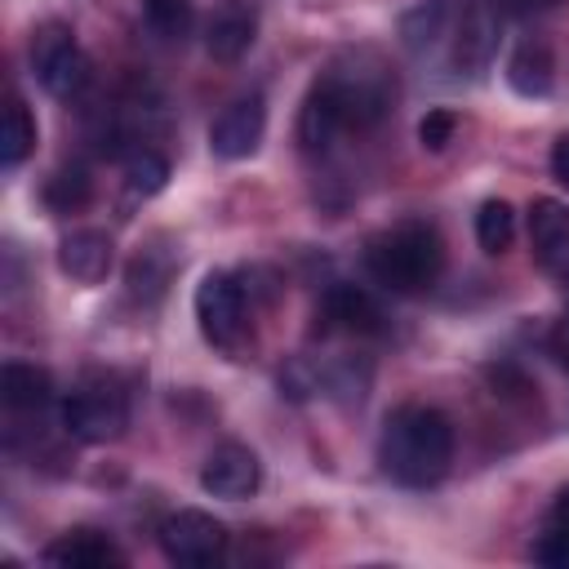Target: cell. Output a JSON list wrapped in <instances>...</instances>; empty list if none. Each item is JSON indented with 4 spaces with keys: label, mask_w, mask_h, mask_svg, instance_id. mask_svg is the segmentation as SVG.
<instances>
[{
    "label": "cell",
    "mask_w": 569,
    "mask_h": 569,
    "mask_svg": "<svg viewBox=\"0 0 569 569\" xmlns=\"http://www.w3.org/2000/svg\"><path fill=\"white\" fill-rule=\"evenodd\" d=\"M40 560L58 569H120L124 551L98 529H67L40 551Z\"/></svg>",
    "instance_id": "obj_13"
},
{
    "label": "cell",
    "mask_w": 569,
    "mask_h": 569,
    "mask_svg": "<svg viewBox=\"0 0 569 569\" xmlns=\"http://www.w3.org/2000/svg\"><path fill=\"white\" fill-rule=\"evenodd\" d=\"M147 31L164 44H182L196 27V0H142Z\"/></svg>",
    "instance_id": "obj_20"
},
{
    "label": "cell",
    "mask_w": 569,
    "mask_h": 569,
    "mask_svg": "<svg viewBox=\"0 0 569 569\" xmlns=\"http://www.w3.org/2000/svg\"><path fill=\"white\" fill-rule=\"evenodd\" d=\"M58 418L67 427V436H76L80 445H107L124 431L129 422V405H124V391L111 382V378H84L76 382L62 405H58Z\"/></svg>",
    "instance_id": "obj_4"
},
{
    "label": "cell",
    "mask_w": 569,
    "mask_h": 569,
    "mask_svg": "<svg viewBox=\"0 0 569 569\" xmlns=\"http://www.w3.org/2000/svg\"><path fill=\"white\" fill-rule=\"evenodd\" d=\"M253 36H258V9L249 0H218L204 18V49L218 62L244 58Z\"/></svg>",
    "instance_id": "obj_11"
},
{
    "label": "cell",
    "mask_w": 569,
    "mask_h": 569,
    "mask_svg": "<svg viewBox=\"0 0 569 569\" xmlns=\"http://www.w3.org/2000/svg\"><path fill=\"white\" fill-rule=\"evenodd\" d=\"M196 325H200L209 347H218L227 356H240L244 351V333H249L244 284H236V276H227V271H209L196 284Z\"/></svg>",
    "instance_id": "obj_5"
},
{
    "label": "cell",
    "mask_w": 569,
    "mask_h": 569,
    "mask_svg": "<svg viewBox=\"0 0 569 569\" xmlns=\"http://www.w3.org/2000/svg\"><path fill=\"white\" fill-rule=\"evenodd\" d=\"M516 240V209L507 200H485L476 209V244L485 253H502Z\"/></svg>",
    "instance_id": "obj_21"
},
{
    "label": "cell",
    "mask_w": 569,
    "mask_h": 569,
    "mask_svg": "<svg viewBox=\"0 0 569 569\" xmlns=\"http://www.w3.org/2000/svg\"><path fill=\"white\" fill-rule=\"evenodd\" d=\"M31 151H36V120H31L27 102L13 93L4 102V120H0V160H4V169H18Z\"/></svg>",
    "instance_id": "obj_19"
},
{
    "label": "cell",
    "mask_w": 569,
    "mask_h": 569,
    "mask_svg": "<svg viewBox=\"0 0 569 569\" xmlns=\"http://www.w3.org/2000/svg\"><path fill=\"white\" fill-rule=\"evenodd\" d=\"M529 249L551 280L569 284V204L556 196H538L529 204Z\"/></svg>",
    "instance_id": "obj_9"
},
{
    "label": "cell",
    "mask_w": 569,
    "mask_h": 569,
    "mask_svg": "<svg viewBox=\"0 0 569 569\" xmlns=\"http://www.w3.org/2000/svg\"><path fill=\"white\" fill-rule=\"evenodd\" d=\"M551 356L569 369V311L556 320V329H551Z\"/></svg>",
    "instance_id": "obj_26"
},
{
    "label": "cell",
    "mask_w": 569,
    "mask_h": 569,
    "mask_svg": "<svg viewBox=\"0 0 569 569\" xmlns=\"http://www.w3.org/2000/svg\"><path fill=\"white\" fill-rule=\"evenodd\" d=\"M378 462L405 489H427L445 480L453 462V422L431 405H400L382 422Z\"/></svg>",
    "instance_id": "obj_2"
},
{
    "label": "cell",
    "mask_w": 569,
    "mask_h": 569,
    "mask_svg": "<svg viewBox=\"0 0 569 569\" xmlns=\"http://www.w3.org/2000/svg\"><path fill=\"white\" fill-rule=\"evenodd\" d=\"M44 200H49V209H58V213L80 209V204L89 200V173H84L80 164L58 169V173L44 182Z\"/></svg>",
    "instance_id": "obj_24"
},
{
    "label": "cell",
    "mask_w": 569,
    "mask_h": 569,
    "mask_svg": "<svg viewBox=\"0 0 569 569\" xmlns=\"http://www.w3.org/2000/svg\"><path fill=\"white\" fill-rule=\"evenodd\" d=\"M551 173H556V178L569 187V133H565V138L551 147Z\"/></svg>",
    "instance_id": "obj_28"
},
{
    "label": "cell",
    "mask_w": 569,
    "mask_h": 569,
    "mask_svg": "<svg viewBox=\"0 0 569 569\" xmlns=\"http://www.w3.org/2000/svg\"><path fill=\"white\" fill-rule=\"evenodd\" d=\"M533 556H538L542 565H551V569H569V489L556 493L551 516H547V529H542Z\"/></svg>",
    "instance_id": "obj_22"
},
{
    "label": "cell",
    "mask_w": 569,
    "mask_h": 569,
    "mask_svg": "<svg viewBox=\"0 0 569 569\" xmlns=\"http://www.w3.org/2000/svg\"><path fill=\"white\" fill-rule=\"evenodd\" d=\"M507 84L520 98H547L556 84V58L547 49V40H520L516 53L507 58Z\"/></svg>",
    "instance_id": "obj_16"
},
{
    "label": "cell",
    "mask_w": 569,
    "mask_h": 569,
    "mask_svg": "<svg viewBox=\"0 0 569 569\" xmlns=\"http://www.w3.org/2000/svg\"><path fill=\"white\" fill-rule=\"evenodd\" d=\"M31 71L44 93L76 98L89 84V53L67 22H40L31 36Z\"/></svg>",
    "instance_id": "obj_6"
},
{
    "label": "cell",
    "mask_w": 569,
    "mask_h": 569,
    "mask_svg": "<svg viewBox=\"0 0 569 569\" xmlns=\"http://www.w3.org/2000/svg\"><path fill=\"white\" fill-rule=\"evenodd\" d=\"M258 485H262V462L249 445H236V440L218 445L200 467V489L213 498H227V502L249 498Z\"/></svg>",
    "instance_id": "obj_10"
},
{
    "label": "cell",
    "mask_w": 569,
    "mask_h": 569,
    "mask_svg": "<svg viewBox=\"0 0 569 569\" xmlns=\"http://www.w3.org/2000/svg\"><path fill=\"white\" fill-rule=\"evenodd\" d=\"M493 53H498V13L493 4L476 0L453 31V67L467 76H480L493 62Z\"/></svg>",
    "instance_id": "obj_14"
},
{
    "label": "cell",
    "mask_w": 569,
    "mask_h": 569,
    "mask_svg": "<svg viewBox=\"0 0 569 569\" xmlns=\"http://www.w3.org/2000/svg\"><path fill=\"white\" fill-rule=\"evenodd\" d=\"M391 98H396L391 67L373 49H347L311 80L302 116H298V142L307 151H325L342 129L378 124Z\"/></svg>",
    "instance_id": "obj_1"
},
{
    "label": "cell",
    "mask_w": 569,
    "mask_h": 569,
    "mask_svg": "<svg viewBox=\"0 0 569 569\" xmlns=\"http://www.w3.org/2000/svg\"><path fill=\"white\" fill-rule=\"evenodd\" d=\"M111 249H116V244H111L107 231L84 227V231L62 236V244H58V267H62L71 280H80V284H98V280L111 271V258H116Z\"/></svg>",
    "instance_id": "obj_15"
},
{
    "label": "cell",
    "mask_w": 569,
    "mask_h": 569,
    "mask_svg": "<svg viewBox=\"0 0 569 569\" xmlns=\"http://www.w3.org/2000/svg\"><path fill=\"white\" fill-rule=\"evenodd\" d=\"M262 129H267V102L262 93H244L218 111V120L209 124V147L218 160H244L258 151Z\"/></svg>",
    "instance_id": "obj_8"
},
{
    "label": "cell",
    "mask_w": 569,
    "mask_h": 569,
    "mask_svg": "<svg viewBox=\"0 0 569 569\" xmlns=\"http://www.w3.org/2000/svg\"><path fill=\"white\" fill-rule=\"evenodd\" d=\"M316 320H325V329H338V333H378V329H382V307L373 302L369 289L338 280V284H329V293L320 298Z\"/></svg>",
    "instance_id": "obj_12"
},
{
    "label": "cell",
    "mask_w": 569,
    "mask_h": 569,
    "mask_svg": "<svg viewBox=\"0 0 569 569\" xmlns=\"http://www.w3.org/2000/svg\"><path fill=\"white\" fill-rule=\"evenodd\" d=\"M365 267H369V276L387 293L413 298V293H427L440 280V271H445V240H440V231L431 222L405 218V222H391L378 236H369Z\"/></svg>",
    "instance_id": "obj_3"
},
{
    "label": "cell",
    "mask_w": 569,
    "mask_h": 569,
    "mask_svg": "<svg viewBox=\"0 0 569 569\" xmlns=\"http://www.w3.org/2000/svg\"><path fill=\"white\" fill-rule=\"evenodd\" d=\"M164 182H169V160L160 156V151H151V147H138V151H129V160H124V187H129V196H156V191H164Z\"/></svg>",
    "instance_id": "obj_23"
},
{
    "label": "cell",
    "mask_w": 569,
    "mask_h": 569,
    "mask_svg": "<svg viewBox=\"0 0 569 569\" xmlns=\"http://www.w3.org/2000/svg\"><path fill=\"white\" fill-rule=\"evenodd\" d=\"M0 396H4V405L18 409V413H40V409L53 400V378H49V369H40V365L9 360V365L0 369Z\"/></svg>",
    "instance_id": "obj_17"
},
{
    "label": "cell",
    "mask_w": 569,
    "mask_h": 569,
    "mask_svg": "<svg viewBox=\"0 0 569 569\" xmlns=\"http://www.w3.org/2000/svg\"><path fill=\"white\" fill-rule=\"evenodd\" d=\"M160 551H164L173 565L200 569V565L222 560V551H227V529H222L209 511L182 507V511H173V516L160 520Z\"/></svg>",
    "instance_id": "obj_7"
},
{
    "label": "cell",
    "mask_w": 569,
    "mask_h": 569,
    "mask_svg": "<svg viewBox=\"0 0 569 569\" xmlns=\"http://www.w3.org/2000/svg\"><path fill=\"white\" fill-rule=\"evenodd\" d=\"M453 129H458V116L445 111V107H431V111L418 120V142H422L427 151H445V147L453 142Z\"/></svg>",
    "instance_id": "obj_25"
},
{
    "label": "cell",
    "mask_w": 569,
    "mask_h": 569,
    "mask_svg": "<svg viewBox=\"0 0 569 569\" xmlns=\"http://www.w3.org/2000/svg\"><path fill=\"white\" fill-rule=\"evenodd\" d=\"M124 280H129V298H138V302H160L164 289H169V280H173V253L160 249V244L138 249Z\"/></svg>",
    "instance_id": "obj_18"
},
{
    "label": "cell",
    "mask_w": 569,
    "mask_h": 569,
    "mask_svg": "<svg viewBox=\"0 0 569 569\" xmlns=\"http://www.w3.org/2000/svg\"><path fill=\"white\" fill-rule=\"evenodd\" d=\"M498 13H516V18H525V13H542L547 4H556V0H489Z\"/></svg>",
    "instance_id": "obj_27"
}]
</instances>
